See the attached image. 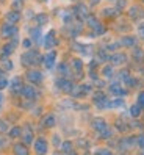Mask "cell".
<instances>
[{
	"mask_svg": "<svg viewBox=\"0 0 144 155\" xmlns=\"http://www.w3.org/2000/svg\"><path fill=\"white\" fill-rule=\"evenodd\" d=\"M21 61H22V64L27 66V68H28V66H36V64H39V63L42 61V57L39 55V52L30 50V52L24 53L22 58H21Z\"/></svg>",
	"mask_w": 144,
	"mask_h": 155,
	"instance_id": "6da1fadb",
	"label": "cell"
},
{
	"mask_svg": "<svg viewBox=\"0 0 144 155\" xmlns=\"http://www.w3.org/2000/svg\"><path fill=\"white\" fill-rule=\"evenodd\" d=\"M0 36L2 38H16L17 36V27L14 24H5L2 25V28H0Z\"/></svg>",
	"mask_w": 144,
	"mask_h": 155,
	"instance_id": "7a4b0ae2",
	"label": "cell"
},
{
	"mask_svg": "<svg viewBox=\"0 0 144 155\" xmlns=\"http://www.w3.org/2000/svg\"><path fill=\"white\" fill-rule=\"evenodd\" d=\"M27 80L30 81V83H34V85H38L42 81V74L38 71V69H31L27 72Z\"/></svg>",
	"mask_w": 144,
	"mask_h": 155,
	"instance_id": "3957f363",
	"label": "cell"
},
{
	"mask_svg": "<svg viewBox=\"0 0 144 155\" xmlns=\"http://www.w3.org/2000/svg\"><path fill=\"white\" fill-rule=\"evenodd\" d=\"M21 94L25 97V99H36V97H38V91H36L33 86H22V89H21Z\"/></svg>",
	"mask_w": 144,
	"mask_h": 155,
	"instance_id": "277c9868",
	"label": "cell"
},
{
	"mask_svg": "<svg viewBox=\"0 0 144 155\" xmlns=\"http://www.w3.org/2000/svg\"><path fill=\"white\" fill-rule=\"evenodd\" d=\"M55 60H57V53H55V52H49L47 55L42 58L44 66H46L49 71H50V69H53V66H55Z\"/></svg>",
	"mask_w": 144,
	"mask_h": 155,
	"instance_id": "5b68a950",
	"label": "cell"
},
{
	"mask_svg": "<svg viewBox=\"0 0 144 155\" xmlns=\"http://www.w3.org/2000/svg\"><path fill=\"white\" fill-rule=\"evenodd\" d=\"M34 152L36 153H46L47 152V143H46V140L39 138V140L34 141Z\"/></svg>",
	"mask_w": 144,
	"mask_h": 155,
	"instance_id": "8992f818",
	"label": "cell"
},
{
	"mask_svg": "<svg viewBox=\"0 0 144 155\" xmlns=\"http://www.w3.org/2000/svg\"><path fill=\"white\" fill-rule=\"evenodd\" d=\"M22 81H21V78L19 77H14L13 80H11V83H10V89H11V93H21V89H22Z\"/></svg>",
	"mask_w": 144,
	"mask_h": 155,
	"instance_id": "52a82bcc",
	"label": "cell"
},
{
	"mask_svg": "<svg viewBox=\"0 0 144 155\" xmlns=\"http://www.w3.org/2000/svg\"><path fill=\"white\" fill-rule=\"evenodd\" d=\"M53 45H57V39H55V33L50 31L46 38H44V47H46V49H52Z\"/></svg>",
	"mask_w": 144,
	"mask_h": 155,
	"instance_id": "ba28073f",
	"label": "cell"
},
{
	"mask_svg": "<svg viewBox=\"0 0 144 155\" xmlns=\"http://www.w3.org/2000/svg\"><path fill=\"white\" fill-rule=\"evenodd\" d=\"M14 49H16V39L11 41L10 44H6L5 47L2 49V57H3V58H8V57H10L11 53L14 52Z\"/></svg>",
	"mask_w": 144,
	"mask_h": 155,
	"instance_id": "9c48e42d",
	"label": "cell"
},
{
	"mask_svg": "<svg viewBox=\"0 0 144 155\" xmlns=\"http://www.w3.org/2000/svg\"><path fill=\"white\" fill-rule=\"evenodd\" d=\"M58 86L63 89V91H66V93H70V89L74 88V85H72V81L66 80V78H61L58 80Z\"/></svg>",
	"mask_w": 144,
	"mask_h": 155,
	"instance_id": "30bf717a",
	"label": "cell"
},
{
	"mask_svg": "<svg viewBox=\"0 0 144 155\" xmlns=\"http://www.w3.org/2000/svg\"><path fill=\"white\" fill-rule=\"evenodd\" d=\"M5 19H6L8 24H16V22H19L21 16H19V13H17V11H10V13L5 16Z\"/></svg>",
	"mask_w": 144,
	"mask_h": 155,
	"instance_id": "8fae6325",
	"label": "cell"
},
{
	"mask_svg": "<svg viewBox=\"0 0 144 155\" xmlns=\"http://www.w3.org/2000/svg\"><path fill=\"white\" fill-rule=\"evenodd\" d=\"M93 127H94V129H96L99 133H100L103 129H106L108 125H106V122L102 119V117H97V119H94V122H93Z\"/></svg>",
	"mask_w": 144,
	"mask_h": 155,
	"instance_id": "7c38bea8",
	"label": "cell"
},
{
	"mask_svg": "<svg viewBox=\"0 0 144 155\" xmlns=\"http://www.w3.org/2000/svg\"><path fill=\"white\" fill-rule=\"evenodd\" d=\"M110 60H111L113 64H122V63L125 61V55L124 53H114V55L110 57Z\"/></svg>",
	"mask_w": 144,
	"mask_h": 155,
	"instance_id": "4fadbf2b",
	"label": "cell"
},
{
	"mask_svg": "<svg viewBox=\"0 0 144 155\" xmlns=\"http://www.w3.org/2000/svg\"><path fill=\"white\" fill-rule=\"evenodd\" d=\"M110 89H111V93H113V94H116V96H121V97L127 94V91H125V89H122V88H121L118 83L111 85V86H110Z\"/></svg>",
	"mask_w": 144,
	"mask_h": 155,
	"instance_id": "5bb4252c",
	"label": "cell"
},
{
	"mask_svg": "<svg viewBox=\"0 0 144 155\" xmlns=\"http://www.w3.org/2000/svg\"><path fill=\"white\" fill-rule=\"evenodd\" d=\"M133 143H136V138H125V140H122V150H127V149H130L132 146H133Z\"/></svg>",
	"mask_w": 144,
	"mask_h": 155,
	"instance_id": "9a60e30c",
	"label": "cell"
},
{
	"mask_svg": "<svg viewBox=\"0 0 144 155\" xmlns=\"http://www.w3.org/2000/svg\"><path fill=\"white\" fill-rule=\"evenodd\" d=\"M30 35H31V38H33V41H34V42H41L42 33H41V30H39V28H33V30H30Z\"/></svg>",
	"mask_w": 144,
	"mask_h": 155,
	"instance_id": "2e32d148",
	"label": "cell"
},
{
	"mask_svg": "<svg viewBox=\"0 0 144 155\" xmlns=\"http://www.w3.org/2000/svg\"><path fill=\"white\" fill-rule=\"evenodd\" d=\"M75 13H77V16H80V17H88V8H86L85 5H78V6L75 8Z\"/></svg>",
	"mask_w": 144,
	"mask_h": 155,
	"instance_id": "e0dca14e",
	"label": "cell"
},
{
	"mask_svg": "<svg viewBox=\"0 0 144 155\" xmlns=\"http://www.w3.org/2000/svg\"><path fill=\"white\" fill-rule=\"evenodd\" d=\"M42 124L46 125V127H53V125H55V116H53V114L46 116V119L42 121Z\"/></svg>",
	"mask_w": 144,
	"mask_h": 155,
	"instance_id": "ac0fdd59",
	"label": "cell"
},
{
	"mask_svg": "<svg viewBox=\"0 0 144 155\" xmlns=\"http://www.w3.org/2000/svg\"><path fill=\"white\" fill-rule=\"evenodd\" d=\"M121 42H122V45H127V47H132V45H135L136 39H135V38H132V36H127V38H124Z\"/></svg>",
	"mask_w": 144,
	"mask_h": 155,
	"instance_id": "d6986e66",
	"label": "cell"
},
{
	"mask_svg": "<svg viewBox=\"0 0 144 155\" xmlns=\"http://www.w3.org/2000/svg\"><path fill=\"white\" fill-rule=\"evenodd\" d=\"M139 113H141V107H139V105H133V107L130 108V114H132L133 117H138Z\"/></svg>",
	"mask_w": 144,
	"mask_h": 155,
	"instance_id": "ffe728a7",
	"label": "cell"
},
{
	"mask_svg": "<svg viewBox=\"0 0 144 155\" xmlns=\"http://www.w3.org/2000/svg\"><path fill=\"white\" fill-rule=\"evenodd\" d=\"M124 107V100L122 99H116L113 102H110V108H121Z\"/></svg>",
	"mask_w": 144,
	"mask_h": 155,
	"instance_id": "44dd1931",
	"label": "cell"
},
{
	"mask_svg": "<svg viewBox=\"0 0 144 155\" xmlns=\"http://www.w3.org/2000/svg\"><path fill=\"white\" fill-rule=\"evenodd\" d=\"M2 68L5 69V71H11L14 66H13V63L8 60V58H3V63H2Z\"/></svg>",
	"mask_w": 144,
	"mask_h": 155,
	"instance_id": "7402d4cb",
	"label": "cell"
},
{
	"mask_svg": "<svg viewBox=\"0 0 144 155\" xmlns=\"http://www.w3.org/2000/svg\"><path fill=\"white\" fill-rule=\"evenodd\" d=\"M61 150L66 152V153H72V152H74V150H72V144L70 143H63L61 144Z\"/></svg>",
	"mask_w": 144,
	"mask_h": 155,
	"instance_id": "603a6c76",
	"label": "cell"
},
{
	"mask_svg": "<svg viewBox=\"0 0 144 155\" xmlns=\"http://www.w3.org/2000/svg\"><path fill=\"white\" fill-rule=\"evenodd\" d=\"M99 135H100V138H110V136L113 135V132H111V129H110V127H106V129H103L100 133H99Z\"/></svg>",
	"mask_w": 144,
	"mask_h": 155,
	"instance_id": "cb8c5ba5",
	"label": "cell"
},
{
	"mask_svg": "<svg viewBox=\"0 0 144 155\" xmlns=\"http://www.w3.org/2000/svg\"><path fill=\"white\" fill-rule=\"evenodd\" d=\"M6 86H8V80H6V77H5L3 72H0V89H3V88H6Z\"/></svg>",
	"mask_w": 144,
	"mask_h": 155,
	"instance_id": "d4e9b609",
	"label": "cell"
},
{
	"mask_svg": "<svg viewBox=\"0 0 144 155\" xmlns=\"http://www.w3.org/2000/svg\"><path fill=\"white\" fill-rule=\"evenodd\" d=\"M14 152H16V153H22V155H25L28 150H27V147H24V146L16 144V146H14Z\"/></svg>",
	"mask_w": 144,
	"mask_h": 155,
	"instance_id": "484cf974",
	"label": "cell"
},
{
	"mask_svg": "<svg viewBox=\"0 0 144 155\" xmlns=\"http://www.w3.org/2000/svg\"><path fill=\"white\" fill-rule=\"evenodd\" d=\"M31 140H33V135H31V132H30L28 129H27V133H24V141H25V144H30Z\"/></svg>",
	"mask_w": 144,
	"mask_h": 155,
	"instance_id": "4316f807",
	"label": "cell"
},
{
	"mask_svg": "<svg viewBox=\"0 0 144 155\" xmlns=\"http://www.w3.org/2000/svg\"><path fill=\"white\" fill-rule=\"evenodd\" d=\"M10 136H11V138H16V136H21V129H19V127H13V129L10 130Z\"/></svg>",
	"mask_w": 144,
	"mask_h": 155,
	"instance_id": "83f0119b",
	"label": "cell"
},
{
	"mask_svg": "<svg viewBox=\"0 0 144 155\" xmlns=\"http://www.w3.org/2000/svg\"><path fill=\"white\" fill-rule=\"evenodd\" d=\"M36 22H38L39 25H44L47 22V16L46 14H39V16H36Z\"/></svg>",
	"mask_w": 144,
	"mask_h": 155,
	"instance_id": "f1b7e54d",
	"label": "cell"
},
{
	"mask_svg": "<svg viewBox=\"0 0 144 155\" xmlns=\"http://www.w3.org/2000/svg\"><path fill=\"white\" fill-rule=\"evenodd\" d=\"M72 64H74V68H75L77 72L82 71V61H80V60H74V61H72Z\"/></svg>",
	"mask_w": 144,
	"mask_h": 155,
	"instance_id": "f546056e",
	"label": "cell"
},
{
	"mask_svg": "<svg viewBox=\"0 0 144 155\" xmlns=\"http://www.w3.org/2000/svg\"><path fill=\"white\" fill-rule=\"evenodd\" d=\"M60 74H63V75H69V68H67L66 64H61V66H60Z\"/></svg>",
	"mask_w": 144,
	"mask_h": 155,
	"instance_id": "4dcf8cb0",
	"label": "cell"
},
{
	"mask_svg": "<svg viewBox=\"0 0 144 155\" xmlns=\"http://www.w3.org/2000/svg\"><path fill=\"white\" fill-rule=\"evenodd\" d=\"M8 130V124L3 121V119H0V133L2 132H6Z\"/></svg>",
	"mask_w": 144,
	"mask_h": 155,
	"instance_id": "1f68e13d",
	"label": "cell"
},
{
	"mask_svg": "<svg viewBox=\"0 0 144 155\" xmlns=\"http://www.w3.org/2000/svg\"><path fill=\"white\" fill-rule=\"evenodd\" d=\"M6 146H8V141H6V138H5V136H2V135H0V149L6 147Z\"/></svg>",
	"mask_w": 144,
	"mask_h": 155,
	"instance_id": "d6a6232c",
	"label": "cell"
},
{
	"mask_svg": "<svg viewBox=\"0 0 144 155\" xmlns=\"http://www.w3.org/2000/svg\"><path fill=\"white\" fill-rule=\"evenodd\" d=\"M103 75H105V77H111V75H113V69H111V68H105V69H103Z\"/></svg>",
	"mask_w": 144,
	"mask_h": 155,
	"instance_id": "836d02e7",
	"label": "cell"
},
{
	"mask_svg": "<svg viewBox=\"0 0 144 155\" xmlns=\"http://www.w3.org/2000/svg\"><path fill=\"white\" fill-rule=\"evenodd\" d=\"M136 143H138L139 147H144V135H139V136H138V138H136Z\"/></svg>",
	"mask_w": 144,
	"mask_h": 155,
	"instance_id": "e575fe53",
	"label": "cell"
},
{
	"mask_svg": "<svg viewBox=\"0 0 144 155\" xmlns=\"http://www.w3.org/2000/svg\"><path fill=\"white\" fill-rule=\"evenodd\" d=\"M13 6L16 8V10H19V8L22 6V0H13Z\"/></svg>",
	"mask_w": 144,
	"mask_h": 155,
	"instance_id": "d590c367",
	"label": "cell"
},
{
	"mask_svg": "<svg viewBox=\"0 0 144 155\" xmlns=\"http://www.w3.org/2000/svg\"><path fill=\"white\" fill-rule=\"evenodd\" d=\"M138 105H139V107H144V93H141V94L138 96Z\"/></svg>",
	"mask_w": 144,
	"mask_h": 155,
	"instance_id": "8d00e7d4",
	"label": "cell"
},
{
	"mask_svg": "<svg viewBox=\"0 0 144 155\" xmlns=\"http://www.w3.org/2000/svg\"><path fill=\"white\" fill-rule=\"evenodd\" d=\"M138 13H139V8H138V6H133V8H132V11H130V14H132L133 17L136 16Z\"/></svg>",
	"mask_w": 144,
	"mask_h": 155,
	"instance_id": "74e56055",
	"label": "cell"
},
{
	"mask_svg": "<svg viewBox=\"0 0 144 155\" xmlns=\"http://www.w3.org/2000/svg\"><path fill=\"white\" fill-rule=\"evenodd\" d=\"M24 47H25V49H30V47H31V41H30V39H25V41H24Z\"/></svg>",
	"mask_w": 144,
	"mask_h": 155,
	"instance_id": "f35d334b",
	"label": "cell"
},
{
	"mask_svg": "<svg viewBox=\"0 0 144 155\" xmlns=\"http://www.w3.org/2000/svg\"><path fill=\"white\" fill-rule=\"evenodd\" d=\"M97 153H110V150L108 149H99V150H96Z\"/></svg>",
	"mask_w": 144,
	"mask_h": 155,
	"instance_id": "ab89813d",
	"label": "cell"
},
{
	"mask_svg": "<svg viewBox=\"0 0 144 155\" xmlns=\"http://www.w3.org/2000/svg\"><path fill=\"white\" fill-rule=\"evenodd\" d=\"M139 31H141V35L144 36V24H142V25H139Z\"/></svg>",
	"mask_w": 144,
	"mask_h": 155,
	"instance_id": "60d3db41",
	"label": "cell"
},
{
	"mask_svg": "<svg viewBox=\"0 0 144 155\" xmlns=\"http://www.w3.org/2000/svg\"><path fill=\"white\" fill-rule=\"evenodd\" d=\"M2 104H3V96L0 94V108H2Z\"/></svg>",
	"mask_w": 144,
	"mask_h": 155,
	"instance_id": "b9f144b4",
	"label": "cell"
},
{
	"mask_svg": "<svg viewBox=\"0 0 144 155\" xmlns=\"http://www.w3.org/2000/svg\"><path fill=\"white\" fill-rule=\"evenodd\" d=\"M41 2H46V0H41Z\"/></svg>",
	"mask_w": 144,
	"mask_h": 155,
	"instance_id": "7bdbcfd3",
	"label": "cell"
}]
</instances>
